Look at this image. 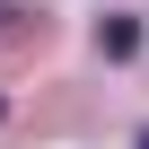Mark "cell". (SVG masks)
Instances as JSON below:
<instances>
[{"mask_svg": "<svg viewBox=\"0 0 149 149\" xmlns=\"http://www.w3.org/2000/svg\"><path fill=\"white\" fill-rule=\"evenodd\" d=\"M0 114H9V97H0Z\"/></svg>", "mask_w": 149, "mask_h": 149, "instance_id": "obj_2", "label": "cell"}, {"mask_svg": "<svg viewBox=\"0 0 149 149\" xmlns=\"http://www.w3.org/2000/svg\"><path fill=\"white\" fill-rule=\"evenodd\" d=\"M97 53H105V61H132V53H140V18H105V26H97Z\"/></svg>", "mask_w": 149, "mask_h": 149, "instance_id": "obj_1", "label": "cell"}, {"mask_svg": "<svg viewBox=\"0 0 149 149\" xmlns=\"http://www.w3.org/2000/svg\"><path fill=\"white\" fill-rule=\"evenodd\" d=\"M140 149H149V132H140Z\"/></svg>", "mask_w": 149, "mask_h": 149, "instance_id": "obj_3", "label": "cell"}]
</instances>
